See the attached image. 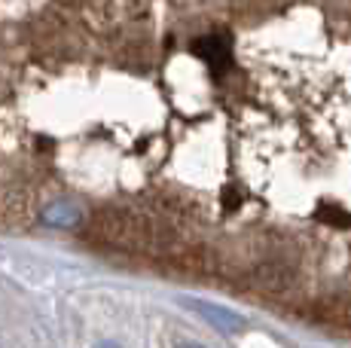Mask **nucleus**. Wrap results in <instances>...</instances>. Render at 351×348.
I'll return each mask as SVG.
<instances>
[{
  "label": "nucleus",
  "instance_id": "nucleus-3",
  "mask_svg": "<svg viewBox=\"0 0 351 348\" xmlns=\"http://www.w3.org/2000/svg\"><path fill=\"white\" fill-rule=\"evenodd\" d=\"M46 223H62V226H73L80 220V214L71 208V205H62V208H49L46 211Z\"/></svg>",
  "mask_w": 351,
  "mask_h": 348
},
{
  "label": "nucleus",
  "instance_id": "nucleus-1",
  "mask_svg": "<svg viewBox=\"0 0 351 348\" xmlns=\"http://www.w3.org/2000/svg\"><path fill=\"white\" fill-rule=\"evenodd\" d=\"M92 238L123 247V251H138V253H165L171 247L168 232H162L156 223H150L141 214L128 211H104L92 220Z\"/></svg>",
  "mask_w": 351,
  "mask_h": 348
},
{
  "label": "nucleus",
  "instance_id": "nucleus-5",
  "mask_svg": "<svg viewBox=\"0 0 351 348\" xmlns=\"http://www.w3.org/2000/svg\"><path fill=\"white\" fill-rule=\"evenodd\" d=\"M178 348H202V345H195V343H180Z\"/></svg>",
  "mask_w": 351,
  "mask_h": 348
},
{
  "label": "nucleus",
  "instance_id": "nucleus-2",
  "mask_svg": "<svg viewBox=\"0 0 351 348\" xmlns=\"http://www.w3.org/2000/svg\"><path fill=\"white\" fill-rule=\"evenodd\" d=\"M315 314H318V321H327V324L351 327V303L348 299H327V303L315 306Z\"/></svg>",
  "mask_w": 351,
  "mask_h": 348
},
{
  "label": "nucleus",
  "instance_id": "nucleus-4",
  "mask_svg": "<svg viewBox=\"0 0 351 348\" xmlns=\"http://www.w3.org/2000/svg\"><path fill=\"white\" fill-rule=\"evenodd\" d=\"M95 348H119V345H117V343H98Z\"/></svg>",
  "mask_w": 351,
  "mask_h": 348
}]
</instances>
